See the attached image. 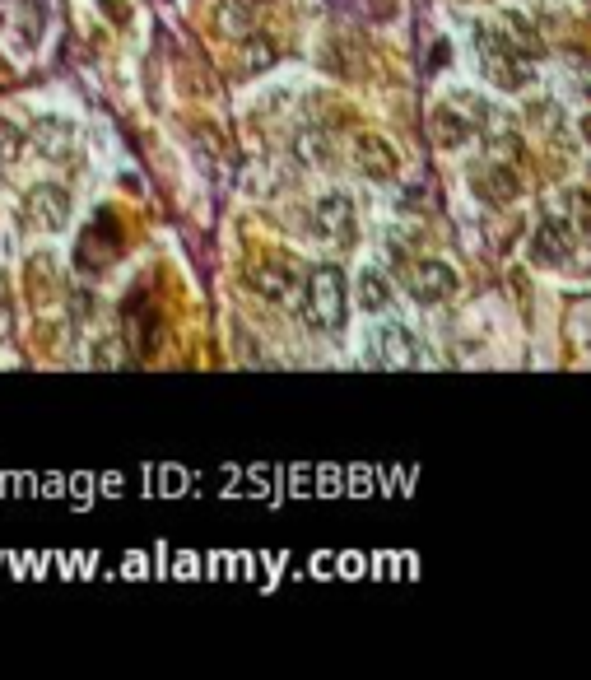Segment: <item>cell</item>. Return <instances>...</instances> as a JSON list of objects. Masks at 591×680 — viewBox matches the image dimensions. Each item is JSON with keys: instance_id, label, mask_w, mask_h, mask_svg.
Returning <instances> with one entry per match:
<instances>
[{"instance_id": "9c48e42d", "label": "cell", "mask_w": 591, "mask_h": 680, "mask_svg": "<svg viewBox=\"0 0 591 680\" xmlns=\"http://www.w3.org/2000/svg\"><path fill=\"white\" fill-rule=\"evenodd\" d=\"M480 66H484V75H489V84L508 89V94H517V89H526V84L536 80L531 61H526V56H517V52H484Z\"/></svg>"}, {"instance_id": "d6986e66", "label": "cell", "mask_w": 591, "mask_h": 680, "mask_svg": "<svg viewBox=\"0 0 591 680\" xmlns=\"http://www.w3.org/2000/svg\"><path fill=\"white\" fill-rule=\"evenodd\" d=\"M0 313H5V299H0Z\"/></svg>"}, {"instance_id": "9a60e30c", "label": "cell", "mask_w": 591, "mask_h": 680, "mask_svg": "<svg viewBox=\"0 0 591 680\" xmlns=\"http://www.w3.org/2000/svg\"><path fill=\"white\" fill-rule=\"evenodd\" d=\"M391 299H396V294H391V280L377 271V266H368V271L359 275V303L377 317V313H391Z\"/></svg>"}, {"instance_id": "52a82bcc", "label": "cell", "mask_w": 591, "mask_h": 680, "mask_svg": "<svg viewBox=\"0 0 591 680\" xmlns=\"http://www.w3.org/2000/svg\"><path fill=\"white\" fill-rule=\"evenodd\" d=\"M573 229H568L564 215H545L540 219V229L531 233V257L545 261V266H564L568 257H573Z\"/></svg>"}, {"instance_id": "ac0fdd59", "label": "cell", "mask_w": 591, "mask_h": 680, "mask_svg": "<svg viewBox=\"0 0 591 680\" xmlns=\"http://www.w3.org/2000/svg\"><path fill=\"white\" fill-rule=\"evenodd\" d=\"M275 61H280L275 42L270 38H247V47H242V66H247V75H261V70H270Z\"/></svg>"}, {"instance_id": "4fadbf2b", "label": "cell", "mask_w": 591, "mask_h": 680, "mask_svg": "<svg viewBox=\"0 0 591 680\" xmlns=\"http://www.w3.org/2000/svg\"><path fill=\"white\" fill-rule=\"evenodd\" d=\"M247 285L270 303H289L294 299V289H298V280L289 271H280V266H252V271H247Z\"/></svg>"}, {"instance_id": "7a4b0ae2", "label": "cell", "mask_w": 591, "mask_h": 680, "mask_svg": "<svg viewBox=\"0 0 591 680\" xmlns=\"http://www.w3.org/2000/svg\"><path fill=\"white\" fill-rule=\"evenodd\" d=\"M312 219H317V233H322L326 243L350 247L359 238V210H354L350 191H326L322 201H317V210H312Z\"/></svg>"}, {"instance_id": "3957f363", "label": "cell", "mask_w": 591, "mask_h": 680, "mask_svg": "<svg viewBox=\"0 0 591 680\" xmlns=\"http://www.w3.org/2000/svg\"><path fill=\"white\" fill-rule=\"evenodd\" d=\"M405 289H410V299L415 303H443L452 299V289H457V271L447 266V261H410V275H405Z\"/></svg>"}, {"instance_id": "277c9868", "label": "cell", "mask_w": 591, "mask_h": 680, "mask_svg": "<svg viewBox=\"0 0 591 680\" xmlns=\"http://www.w3.org/2000/svg\"><path fill=\"white\" fill-rule=\"evenodd\" d=\"M28 215L47 233H61L70 224V215H75V201H70V191L61 182H38L28 191Z\"/></svg>"}, {"instance_id": "7c38bea8", "label": "cell", "mask_w": 591, "mask_h": 680, "mask_svg": "<svg viewBox=\"0 0 591 680\" xmlns=\"http://www.w3.org/2000/svg\"><path fill=\"white\" fill-rule=\"evenodd\" d=\"M70 140H75L70 117H38V122H33V145H38L42 154H52V159H66Z\"/></svg>"}, {"instance_id": "5bb4252c", "label": "cell", "mask_w": 591, "mask_h": 680, "mask_svg": "<svg viewBox=\"0 0 591 680\" xmlns=\"http://www.w3.org/2000/svg\"><path fill=\"white\" fill-rule=\"evenodd\" d=\"M429 131H433V140H438L443 150H461V145L471 140V122H466L457 108H433Z\"/></svg>"}, {"instance_id": "2e32d148", "label": "cell", "mask_w": 591, "mask_h": 680, "mask_svg": "<svg viewBox=\"0 0 591 680\" xmlns=\"http://www.w3.org/2000/svg\"><path fill=\"white\" fill-rule=\"evenodd\" d=\"M215 24L224 28V33H233V38L252 33V24H256L252 0H219V5H215Z\"/></svg>"}, {"instance_id": "e0dca14e", "label": "cell", "mask_w": 591, "mask_h": 680, "mask_svg": "<svg viewBox=\"0 0 591 680\" xmlns=\"http://www.w3.org/2000/svg\"><path fill=\"white\" fill-rule=\"evenodd\" d=\"M294 159L308 168H322L326 159H331V140H326V131H317V126H303L294 136Z\"/></svg>"}, {"instance_id": "8992f818", "label": "cell", "mask_w": 591, "mask_h": 680, "mask_svg": "<svg viewBox=\"0 0 591 680\" xmlns=\"http://www.w3.org/2000/svg\"><path fill=\"white\" fill-rule=\"evenodd\" d=\"M354 164H359L363 177H373V182H391V177L401 173V154L391 145L387 136H359L354 140Z\"/></svg>"}, {"instance_id": "6da1fadb", "label": "cell", "mask_w": 591, "mask_h": 680, "mask_svg": "<svg viewBox=\"0 0 591 680\" xmlns=\"http://www.w3.org/2000/svg\"><path fill=\"white\" fill-rule=\"evenodd\" d=\"M345 313H350L345 308V275L336 266H317L308 275V289H303V322L331 336V331L345 327Z\"/></svg>"}, {"instance_id": "8fae6325", "label": "cell", "mask_w": 591, "mask_h": 680, "mask_svg": "<svg viewBox=\"0 0 591 680\" xmlns=\"http://www.w3.org/2000/svg\"><path fill=\"white\" fill-rule=\"evenodd\" d=\"M498 33H503V42H508L517 56H540V47H545V42H540V33H536V24H531L522 10H503Z\"/></svg>"}, {"instance_id": "ba28073f", "label": "cell", "mask_w": 591, "mask_h": 680, "mask_svg": "<svg viewBox=\"0 0 591 680\" xmlns=\"http://www.w3.org/2000/svg\"><path fill=\"white\" fill-rule=\"evenodd\" d=\"M0 19H5V28L24 47L42 42V33H47V10H42L38 0H0Z\"/></svg>"}, {"instance_id": "5b68a950", "label": "cell", "mask_w": 591, "mask_h": 680, "mask_svg": "<svg viewBox=\"0 0 591 680\" xmlns=\"http://www.w3.org/2000/svg\"><path fill=\"white\" fill-rule=\"evenodd\" d=\"M368 345H373V359L382 368H415L419 364V340L405 327H396V322H382Z\"/></svg>"}, {"instance_id": "30bf717a", "label": "cell", "mask_w": 591, "mask_h": 680, "mask_svg": "<svg viewBox=\"0 0 591 680\" xmlns=\"http://www.w3.org/2000/svg\"><path fill=\"white\" fill-rule=\"evenodd\" d=\"M471 187L480 201H494V205H508L517 201V173L503 164H480L471 168Z\"/></svg>"}]
</instances>
